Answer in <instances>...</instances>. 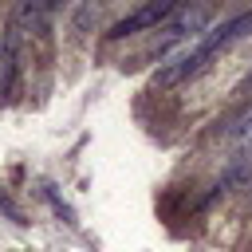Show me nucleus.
I'll use <instances>...</instances> for the list:
<instances>
[{
	"label": "nucleus",
	"mask_w": 252,
	"mask_h": 252,
	"mask_svg": "<svg viewBox=\"0 0 252 252\" xmlns=\"http://www.w3.org/2000/svg\"><path fill=\"white\" fill-rule=\"evenodd\" d=\"M248 35H252V8L240 12V16H228V20H220V24H213V28H209L205 35H197L193 43L177 47V51L154 71L150 87H154V91H169V87H181V83L197 79L220 51H228L232 43H240V39H248Z\"/></svg>",
	"instance_id": "nucleus-1"
},
{
	"label": "nucleus",
	"mask_w": 252,
	"mask_h": 252,
	"mask_svg": "<svg viewBox=\"0 0 252 252\" xmlns=\"http://www.w3.org/2000/svg\"><path fill=\"white\" fill-rule=\"evenodd\" d=\"M213 28V8L209 4H193V8H177L161 28H158V35H154V51L161 55V51H169L173 43H181V39H197V35H205Z\"/></svg>",
	"instance_id": "nucleus-2"
},
{
	"label": "nucleus",
	"mask_w": 252,
	"mask_h": 252,
	"mask_svg": "<svg viewBox=\"0 0 252 252\" xmlns=\"http://www.w3.org/2000/svg\"><path fill=\"white\" fill-rule=\"evenodd\" d=\"M177 12V4L173 0H154V4H142V8H134V12H126L110 32H106V39H126V35H138V32H158L169 16Z\"/></svg>",
	"instance_id": "nucleus-3"
},
{
	"label": "nucleus",
	"mask_w": 252,
	"mask_h": 252,
	"mask_svg": "<svg viewBox=\"0 0 252 252\" xmlns=\"http://www.w3.org/2000/svg\"><path fill=\"white\" fill-rule=\"evenodd\" d=\"M232 146H236V158H252V106L232 122Z\"/></svg>",
	"instance_id": "nucleus-4"
},
{
	"label": "nucleus",
	"mask_w": 252,
	"mask_h": 252,
	"mask_svg": "<svg viewBox=\"0 0 252 252\" xmlns=\"http://www.w3.org/2000/svg\"><path fill=\"white\" fill-rule=\"evenodd\" d=\"M248 83H252V75H248Z\"/></svg>",
	"instance_id": "nucleus-5"
}]
</instances>
